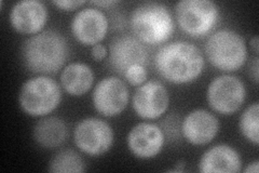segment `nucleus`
<instances>
[{
    "instance_id": "f257e3e1",
    "label": "nucleus",
    "mask_w": 259,
    "mask_h": 173,
    "mask_svg": "<svg viewBox=\"0 0 259 173\" xmlns=\"http://www.w3.org/2000/svg\"><path fill=\"white\" fill-rule=\"evenodd\" d=\"M159 75L176 85L196 80L204 68V57L197 46L187 41H173L162 46L155 56Z\"/></svg>"
},
{
    "instance_id": "f03ea898",
    "label": "nucleus",
    "mask_w": 259,
    "mask_h": 173,
    "mask_svg": "<svg viewBox=\"0 0 259 173\" xmlns=\"http://www.w3.org/2000/svg\"><path fill=\"white\" fill-rule=\"evenodd\" d=\"M68 44L62 32L48 29L28 37L21 47L24 66L35 74L58 73L68 57Z\"/></svg>"
},
{
    "instance_id": "7ed1b4c3",
    "label": "nucleus",
    "mask_w": 259,
    "mask_h": 173,
    "mask_svg": "<svg viewBox=\"0 0 259 173\" xmlns=\"http://www.w3.org/2000/svg\"><path fill=\"white\" fill-rule=\"evenodd\" d=\"M131 27L137 39L147 45L163 44L175 29L168 8L159 3H144L131 15Z\"/></svg>"
},
{
    "instance_id": "20e7f679",
    "label": "nucleus",
    "mask_w": 259,
    "mask_h": 173,
    "mask_svg": "<svg viewBox=\"0 0 259 173\" xmlns=\"http://www.w3.org/2000/svg\"><path fill=\"white\" fill-rule=\"evenodd\" d=\"M205 53L214 67L224 72L241 68L247 60L245 39L232 29H220L210 35L205 44Z\"/></svg>"
},
{
    "instance_id": "39448f33",
    "label": "nucleus",
    "mask_w": 259,
    "mask_h": 173,
    "mask_svg": "<svg viewBox=\"0 0 259 173\" xmlns=\"http://www.w3.org/2000/svg\"><path fill=\"white\" fill-rule=\"evenodd\" d=\"M62 101V90L54 79L37 76L24 82L19 104L22 111L31 117H45L52 113Z\"/></svg>"
},
{
    "instance_id": "423d86ee",
    "label": "nucleus",
    "mask_w": 259,
    "mask_h": 173,
    "mask_svg": "<svg viewBox=\"0 0 259 173\" xmlns=\"http://www.w3.org/2000/svg\"><path fill=\"white\" fill-rule=\"evenodd\" d=\"M180 27L192 37H202L220 20V8L210 0H181L175 6Z\"/></svg>"
},
{
    "instance_id": "0eeeda50",
    "label": "nucleus",
    "mask_w": 259,
    "mask_h": 173,
    "mask_svg": "<svg viewBox=\"0 0 259 173\" xmlns=\"http://www.w3.org/2000/svg\"><path fill=\"white\" fill-rule=\"evenodd\" d=\"M206 98L213 111L229 116L237 113L244 104L246 88L244 82L238 77L222 75L209 82Z\"/></svg>"
},
{
    "instance_id": "6e6552de",
    "label": "nucleus",
    "mask_w": 259,
    "mask_h": 173,
    "mask_svg": "<svg viewBox=\"0 0 259 173\" xmlns=\"http://www.w3.org/2000/svg\"><path fill=\"white\" fill-rule=\"evenodd\" d=\"M115 133L109 123L103 119L89 117L78 122L74 131V141L81 152L100 156L112 147Z\"/></svg>"
},
{
    "instance_id": "1a4fd4ad",
    "label": "nucleus",
    "mask_w": 259,
    "mask_h": 173,
    "mask_svg": "<svg viewBox=\"0 0 259 173\" xmlns=\"http://www.w3.org/2000/svg\"><path fill=\"white\" fill-rule=\"evenodd\" d=\"M128 89L118 77L102 79L93 90L94 109L105 117H115L122 113L128 104Z\"/></svg>"
},
{
    "instance_id": "9d476101",
    "label": "nucleus",
    "mask_w": 259,
    "mask_h": 173,
    "mask_svg": "<svg viewBox=\"0 0 259 173\" xmlns=\"http://www.w3.org/2000/svg\"><path fill=\"white\" fill-rule=\"evenodd\" d=\"M169 104V94L158 80L144 82L135 90L132 105L135 113L144 119H157L163 115Z\"/></svg>"
},
{
    "instance_id": "9b49d317",
    "label": "nucleus",
    "mask_w": 259,
    "mask_h": 173,
    "mask_svg": "<svg viewBox=\"0 0 259 173\" xmlns=\"http://www.w3.org/2000/svg\"><path fill=\"white\" fill-rule=\"evenodd\" d=\"M71 32L80 44L94 46L106 37L109 22L106 14L94 7L78 11L72 18Z\"/></svg>"
},
{
    "instance_id": "f8f14e48",
    "label": "nucleus",
    "mask_w": 259,
    "mask_h": 173,
    "mask_svg": "<svg viewBox=\"0 0 259 173\" xmlns=\"http://www.w3.org/2000/svg\"><path fill=\"white\" fill-rule=\"evenodd\" d=\"M108 60L111 68L120 75L134 64L146 65L148 54L145 46L137 38L122 35L113 38L109 45Z\"/></svg>"
},
{
    "instance_id": "ddd939ff",
    "label": "nucleus",
    "mask_w": 259,
    "mask_h": 173,
    "mask_svg": "<svg viewBox=\"0 0 259 173\" xmlns=\"http://www.w3.org/2000/svg\"><path fill=\"white\" fill-rule=\"evenodd\" d=\"M164 133L155 123L141 122L130 131L126 143L128 150L140 159H151L160 154L164 146Z\"/></svg>"
},
{
    "instance_id": "4468645a",
    "label": "nucleus",
    "mask_w": 259,
    "mask_h": 173,
    "mask_svg": "<svg viewBox=\"0 0 259 173\" xmlns=\"http://www.w3.org/2000/svg\"><path fill=\"white\" fill-rule=\"evenodd\" d=\"M48 9L39 0H21L13 5L10 11L12 27L25 35H36L48 22Z\"/></svg>"
},
{
    "instance_id": "2eb2a0df",
    "label": "nucleus",
    "mask_w": 259,
    "mask_h": 173,
    "mask_svg": "<svg viewBox=\"0 0 259 173\" xmlns=\"http://www.w3.org/2000/svg\"><path fill=\"white\" fill-rule=\"evenodd\" d=\"M182 133L192 145H205L212 142L220 131V121L206 110H193L182 122Z\"/></svg>"
},
{
    "instance_id": "dca6fc26",
    "label": "nucleus",
    "mask_w": 259,
    "mask_h": 173,
    "mask_svg": "<svg viewBox=\"0 0 259 173\" xmlns=\"http://www.w3.org/2000/svg\"><path fill=\"white\" fill-rule=\"evenodd\" d=\"M241 167L240 154L228 144L208 148L199 161V171L202 173H237Z\"/></svg>"
},
{
    "instance_id": "f3484780",
    "label": "nucleus",
    "mask_w": 259,
    "mask_h": 173,
    "mask_svg": "<svg viewBox=\"0 0 259 173\" xmlns=\"http://www.w3.org/2000/svg\"><path fill=\"white\" fill-rule=\"evenodd\" d=\"M35 142L47 150L61 146L68 137V128L59 117H44L37 121L32 129Z\"/></svg>"
},
{
    "instance_id": "a211bd4d",
    "label": "nucleus",
    "mask_w": 259,
    "mask_h": 173,
    "mask_svg": "<svg viewBox=\"0 0 259 173\" xmlns=\"http://www.w3.org/2000/svg\"><path fill=\"white\" fill-rule=\"evenodd\" d=\"M94 84V73L89 65L74 62L64 67L61 74V85L65 91L74 96L85 94Z\"/></svg>"
},
{
    "instance_id": "6ab92c4d",
    "label": "nucleus",
    "mask_w": 259,
    "mask_h": 173,
    "mask_svg": "<svg viewBox=\"0 0 259 173\" xmlns=\"http://www.w3.org/2000/svg\"><path fill=\"white\" fill-rule=\"evenodd\" d=\"M48 170L52 173H81L85 168L80 154L72 150H63L54 155Z\"/></svg>"
},
{
    "instance_id": "aec40b11",
    "label": "nucleus",
    "mask_w": 259,
    "mask_h": 173,
    "mask_svg": "<svg viewBox=\"0 0 259 173\" xmlns=\"http://www.w3.org/2000/svg\"><path fill=\"white\" fill-rule=\"evenodd\" d=\"M239 127L241 133L243 134L247 141L258 145L259 143V104L255 102L250 104L242 113Z\"/></svg>"
},
{
    "instance_id": "412c9836",
    "label": "nucleus",
    "mask_w": 259,
    "mask_h": 173,
    "mask_svg": "<svg viewBox=\"0 0 259 173\" xmlns=\"http://www.w3.org/2000/svg\"><path fill=\"white\" fill-rule=\"evenodd\" d=\"M123 76L128 84H131L132 86H141L147 79V71H146L145 65L134 64L126 70Z\"/></svg>"
},
{
    "instance_id": "4be33fe9",
    "label": "nucleus",
    "mask_w": 259,
    "mask_h": 173,
    "mask_svg": "<svg viewBox=\"0 0 259 173\" xmlns=\"http://www.w3.org/2000/svg\"><path fill=\"white\" fill-rule=\"evenodd\" d=\"M85 4L84 0H55L53 2V5L59 8V9L65 10V11H72L76 10L81 6Z\"/></svg>"
},
{
    "instance_id": "5701e85b",
    "label": "nucleus",
    "mask_w": 259,
    "mask_h": 173,
    "mask_svg": "<svg viewBox=\"0 0 259 173\" xmlns=\"http://www.w3.org/2000/svg\"><path fill=\"white\" fill-rule=\"evenodd\" d=\"M108 54V50L107 48L105 47L102 44H96L94 46H92V50H91V55L95 61H102L104 60L105 57L107 56Z\"/></svg>"
},
{
    "instance_id": "b1692460",
    "label": "nucleus",
    "mask_w": 259,
    "mask_h": 173,
    "mask_svg": "<svg viewBox=\"0 0 259 173\" xmlns=\"http://www.w3.org/2000/svg\"><path fill=\"white\" fill-rule=\"evenodd\" d=\"M250 75H252L255 84H258V77H259V59L256 55L255 59L253 60V63L250 64Z\"/></svg>"
},
{
    "instance_id": "393cba45",
    "label": "nucleus",
    "mask_w": 259,
    "mask_h": 173,
    "mask_svg": "<svg viewBox=\"0 0 259 173\" xmlns=\"http://www.w3.org/2000/svg\"><path fill=\"white\" fill-rule=\"evenodd\" d=\"M92 5L96 7H103V8H108L110 6H115L118 4L116 0H100V2H92Z\"/></svg>"
},
{
    "instance_id": "a878e982",
    "label": "nucleus",
    "mask_w": 259,
    "mask_h": 173,
    "mask_svg": "<svg viewBox=\"0 0 259 173\" xmlns=\"http://www.w3.org/2000/svg\"><path fill=\"white\" fill-rule=\"evenodd\" d=\"M245 173H258L259 171V161L255 160L253 162H250L247 164V167L243 170Z\"/></svg>"
},
{
    "instance_id": "bb28decb",
    "label": "nucleus",
    "mask_w": 259,
    "mask_h": 173,
    "mask_svg": "<svg viewBox=\"0 0 259 173\" xmlns=\"http://www.w3.org/2000/svg\"><path fill=\"white\" fill-rule=\"evenodd\" d=\"M250 47L253 48V50L256 55H258V50H259V40L258 36H254L252 39H250Z\"/></svg>"
}]
</instances>
